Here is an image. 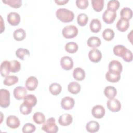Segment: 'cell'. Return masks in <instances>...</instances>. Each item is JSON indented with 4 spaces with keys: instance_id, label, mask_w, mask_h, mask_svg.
I'll return each instance as SVG.
<instances>
[{
    "instance_id": "cell-35",
    "label": "cell",
    "mask_w": 133,
    "mask_h": 133,
    "mask_svg": "<svg viewBox=\"0 0 133 133\" xmlns=\"http://www.w3.org/2000/svg\"><path fill=\"white\" fill-rule=\"evenodd\" d=\"M88 21L87 15L84 13L79 14L77 17V22L78 24L81 26H85Z\"/></svg>"
},
{
    "instance_id": "cell-24",
    "label": "cell",
    "mask_w": 133,
    "mask_h": 133,
    "mask_svg": "<svg viewBox=\"0 0 133 133\" xmlns=\"http://www.w3.org/2000/svg\"><path fill=\"white\" fill-rule=\"evenodd\" d=\"M104 95L109 99L114 98L117 94L116 89L111 86H107L104 90Z\"/></svg>"
},
{
    "instance_id": "cell-18",
    "label": "cell",
    "mask_w": 133,
    "mask_h": 133,
    "mask_svg": "<svg viewBox=\"0 0 133 133\" xmlns=\"http://www.w3.org/2000/svg\"><path fill=\"white\" fill-rule=\"evenodd\" d=\"M117 29L121 32H125L129 27V21L128 20L120 18L116 23Z\"/></svg>"
},
{
    "instance_id": "cell-46",
    "label": "cell",
    "mask_w": 133,
    "mask_h": 133,
    "mask_svg": "<svg viewBox=\"0 0 133 133\" xmlns=\"http://www.w3.org/2000/svg\"><path fill=\"white\" fill-rule=\"evenodd\" d=\"M1 33L3 32L4 30H5V29L3 27V18L2 17V16H1Z\"/></svg>"
},
{
    "instance_id": "cell-13",
    "label": "cell",
    "mask_w": 133,
    "mask_h": 133,
    "mask_svg": "<svg viewBox=\"0 0 133 133\" xmlns=\"http://www.w3.org/2000/svg\"><path fill=\"white\" fill-rule=\"evenodd\" d=\"M26 89L23 86L16 87L14 89L13 92V94L15 98L19 100L24 99L25 96L26 95Z\"/></svg>"
},
{
    "instance_id": "cell-10",
    "label": "cell",
    "mask_w": 133,
    "mask_h": 133,
    "mask_svg": "<svg viewBox=\"0 0 133 133\" xmlns=\"http://www.w3.org/2000/svg\"><path fill=\"white\" fill-rule=\"evenodd\" d=\"M91 113L92 116L98 119L102 118L105 114V111L104 107L101 105H95L91 110Z\"/></svg>"
},
{
    "instance_id": "cell-12",
    "label": "cell",
    "mask_w": 133,
    "mask_h": 133,
    "mask_svg": "<svg viewBox=\"0 0 133 133\" xmlns=\"http://www.w3.org/2000/svg\"><path fill=\"white\" fill-rule=\"evenodd\" d=\"M7 21L12 26L18 25L20 22V16L16 12H11L7 15Z\"/></svg>"
},
{
    "instance_id": "cell-19",
    "label": "cell",
    "mask_w": 133,
    "mask_h": 133,
    "mask_svg": "<svg viewBox=\"0 0 133 133\" xmlns=\"http://www.w3.org/2000/svg\"><path fill=\"white\" fill-rule=\"evenodd\" d=\"M10 72V61H4L1 64V74L3 77L8 76Z\"/></svg>"
},
{
    "instance_id": "cell-36",
    "label": "cell",
    "mask_w": 133,
    "mask_h": 133,
    "mask_svg": "<svg viewBox=\"0 0 133 133\" xmlns=\"http://www.w3.org/2000/svg\"><path fill=\"white\" fill-rule=\"evenodd\" d=\"M34 122L37 124H42L45 121V117L43 113L41 112H35L33 116Z\"/></svg>"
},
{
    "instance_id": "cell-2",
    "label": "cell",
    "mask_w": 133,
    "mask_h": 133,
    "mask_svg": "<svg viewBox=\"0 0 133 133\" xmlns=\"http://www.w3.org/2000/svg\"><path fill=\"white\" fill-rule=\"evenodd\" d=\"M42 129L47 133H56L58 131V127L55 122L54 117H50L44 122Z\"/></svg>"
},
{
    "instance_id": "cell-34",
    "label": "cell",
    "mask_w": 133,
    "mask_h": 133,
    "mask_svg": "<svg viewBox=\"0 0 133 133\" xmlns=\"http://www.w3.org/2000/svg\"><path fill=\"white\" fill-rule=\"evenodd\" d=\"M18 77L15 75H8L4 79L3 83L6 86H12L18 83Z\"/></svg>"
},
{
    "instance_id": "cell-11",
    "label": "cell",
    "mask_w": 133,
    "mask_h": 133,
    "mask_svg": "<svg viewBox=\"0 0 133 133\" xmlns=\"http://www.w3.org/2000/svg\"><path fill=\"white\" fill-rule=\"evenodd\" d=\"M38 84V79L35 76H31L27 78L25 81V87L30 91H33L36 89Z\"/></svg>"
},
{
    "instance_id": "cell-7",
    "label": "cell",
    "mask_w": 133,
    "mask_h": 133,
    "mask_svg": "<svg viewBox=\"0 0 133 133\" xmlns=\"http://www.w3.org/2000/svg\"><path fill=\"white\" fill-rule=\"evenodd\" d=\"M88 58L92 62L98 63L101 60V52L97 48H94L89 51L88 53Z\"/></svg>"
},
{
    "instance_id": "cell-30",
    "label": "cell",
    "mask_w": 133,
    "mask_h": 133,
    "mask_svg": "<svg viewBox=\"0 0 133 133\" xmlns=\"http://www.w3.org/2000/svg\"><path fill=\"white\" fill-rule=\"evenodd\" d=\"M91 4L94 10L97 12H100L102 10L104 7L103 0H92Z\"/></svg>"
},
{
    "instance_id": "cell-22",
    "label": "cell",
    "mask_w": 133,
    "mask_h": 133,
    "mask_svg": "<svg viewBox=\"0 0 133 133\" xmlns=\"http://www.w3.org/2000/svg\"><path fill=\"white\" fill-rule=\"evenodd\" d=\"M100 128L99 124L98 122L91 121L87 123L86 125V130L90 133H94L97 132Z\"/></svg>"
},
{
    "instance_id": "cell-31",
    "label": "cell",
    "mask_w": 133,
    "mask_h": 133,
    "mask_svg": "<svg viewBox=\"0 0 133 133\" xmlns=\"http://www.w3.org/2000/svg\"><path fill=\"white\" fill-rule=\"evenodd\" d=\"M78 49L77 44L75 42H69L65 45V50L70 54H74L76 52Z\"/></svg>"
},
{
    "instance_id": "cell-23",
    "label": "cell",
    "mask_w": 133,
    "mask_h": 133,
    "mask_svg": "<svg viewBox=\"0 0 133 133\" xmlns=\"http://www.w3.org/2000/svg\"><path fill=\"white\" fill-rule=\"evenodd\" d=\"M81 85L76 82H72L70 83L68 86V91L74 95L77 94L81 91Z\"/></svg>"
},
{
    "instance_id": "cell-33",
    "label": "cell",
    "mask_w": 133,
    "mask_h": 133,
    "mask_svg": "<svg viewBox=\"0 0 133 133\" xmlns=\"http://www.w3.org/2000/svg\"><path fill=\"white\" fill-rule=\"evenodd\" d=\"M115 33L114 31L109 28L105 29L102 32V37L103 39L107 41H110L113 39Z\"/></svg>"
},
{
    "instance_id": "cell-16",
    "label": "cell",
    "mask_w": 133,
    "mask_h": 133,
    "mask_svg": "<svg viewBox=\"0 0 133 133\" xmlns=\"http://www.w3.org/2000/svg\"><path fill=\"white\" fill-rule=\"evenodd\" d=\"M72 116L68 113H65L60 115L58 119L59 124L63 126H69L72 123Z\"/></svg>"
},
{
    "instance_id": "cell-1",
    "label": "cell",
    "mask_w": 133,
    "mask_h": 133,
    "mask_svg": "<svg viewBox=\"0 0 133 133\" xmlns=\"http://www.w3.org/2000/svg\"><path fill=\"white\" fill-rule=\"evenodd\" d=\"M57 18L61 22L64 23H68L73 21L74 18V14L73 11L65 9L60 8L56 12Z\"/></svg>"
},
{
    "instance_id": "cell-8",
    "label": "cell",
    "mask_w": 133,
    "mask_h": 133,
    "mask_svg": "<svg viewBox=\"0 0 133 133\" xmlns=\"http://www.w3.org/2000/svg\"><path fill=\"white\" fill-rule=\"evenodd\" d=\"M75 104L74 100L70 97H65L63 98L61 101V106L64 110H69L72 109Z\"/></svg>"
},
{
    "instance_id": "cell-45",
    "label": "cell",
    "mask_w": 133,
    "mask_h": 133,
    "mask_svg": "<svg viewBox=\"0 0 133 133\" xmlns=\"http://www.w3.org/2000/svg\"><path fill=\"white\" fill-rule=\"evenodd\" d=\"M69 2V0H55V2L59 5H65Z\"/></svg>"
},
{
    "instance_id": "cell-29",
    "label": "cell",
    "mask_w": 133,
    "mask_h": 133,
    "mask_svg": "<svg viewBox=\"0 0 133 133\" xmlns=\"http://www.w3.org/2000/svg\"><path fill=\"white\" fill-rule=\"evenodd\" d=\"M120 16L121 18L129 20L132 17V11L128 7H124L121 10Z\"/></svg>"
},
{
    "instance_id": "cell-28",
    "label": "cell",
    "mask_w": 133,
    "mask_h": 133,
    "mask_svg": "<svg viewBox=\"0 0 133 133\" xmlns=\"http://www.w3.org/2000/svg\"><path fill=\"white\" fill-rule=\"evenodd\" d=\"M49 90L52 95L56 96L60 94L61 92L62 87L59 84L54 83L50 84L49 86Z\"/></svg>"
},
{
    "instance_id": "cell-25",
    "label": "cell",
    "mask_w": 133,
    "mask_h": 133,
    "mask_svg": "<svg viewBox=\"0 0 133 133\" xmlns=\"http://www.w3.org/2000/svg\"><path fill=\"white\" fill-rule=\"evenodd\" d=\"M87 44L89 47L96 48L101 45V41L100 39L97 36H91L88 39Z\"/></svg>"
},
{
    "instance_id": "cell-27",
    "label": "cell",
    "mask_w": 133,
    "mask_h": 133,
    "mask_svg": "<svg viewBox=\"0 0 133 133\" xmlns=\"http://www.w3.org/2000/svg\"><path fill=\"white\" fill-rule=\"evenodd\" d=\"M23 102L30 107H33L37 103V98L34 95L29 94L25 96L23 99Z\"/></svg>"
},
{
    "instance_id": "cell-20",
    "label": "cell",
    "mask_w": 133,
    "mask_h": 133,
    "mask_svg": "<svg viewBox=\"0 0 133 133\" xmlns=\"http://www.w3.org/2000/svg\"><path fill=\"white\" fill-rule=\"evenodd\" d=\"M74 78L77 81H82L85 77V72L81 68H76L73 72Z\"/></svg>"
},
{
    "instance_id": "cell-43",
    "label": "cell",
    "mask_w": 133,
    "mask_h": 133,
    "mask_svg": "<svg viewBox=\"0 0 133 133\" xmlns=\"http://www.w3.org/2000/svg\"><path fill=\"white\" fill-rule=\"evenodd\" d=\"M88 0H76V6L81 9H85L88 6Z\"/></svg>"
},
{
    "instance_id": "cell-41",
    "label": "cell",
    "mask_w": 133,
    "mask_h": 133,
    "mask_svg": "<svg viewBox=\"0 0 133 133\" xmlns=\"http://www.w3.org/2000/svg\"><path fill=\"white\" fill-rule=\"evenodd\" d=\"M22 130L23 133H31L35 131L36 127L33 124L28 123L24 125Z\"/></svg>"
},
{
    "instance_id": "cell-6",
    "label": "cell",
    "mask_w": 133,
    "mask_h": 133,
    "mask_svg": "<svg viewBox=\"0 0 133 133\" xmlns=\"http://www.w3.org/2000/svg\"><path fill=\"white\" fill-rule=\"evenodd\" d=\"M116 17V12L112 10L106 9L102 14V19L107 24L112 23Z\"/></svg>"
},
{
    "instance_id": "cell-32",
    "label": "cell",
    "mask_w": 133,
    "mask_h": 133,
    "mask_svg": "<svg viewBox=\"0 0 133 133\" xmlns=\"http://www.w3.org/2000/svg\"><path fill=\"white\" fill-rule=\"evenodd\" d=\"M127 49L124 46L122 45H117L114 47L113 51L115 55L122 57L124 55Z\"/></svg>"
},
{
    "instance_id": "cell-4",
    "label": "cell",
    "mask_w": 133,
    "mask_h": 133,
    "mask_svg": "<svg viewBox=\"0 0 133 133\" xmlns=\"http://www.w3.org/2000/svg\"><path fill=\"white\" fill-rule=\"evenodd\" d=\"M10 92L6 89L0 90V106L4 108L8 107L10 105Z\"/></svg>"
},
{
    "instance_id": "cell-40",
    "label": "cell",
    "mask_w": 133,
    "mask_h": 133,
    "mask_svg": "<svg viewBox=\"0 0 133 133\" xmlns=\"http://www.w3.org/2000/svg\"><path fill=\"white\" fill-rule=\"evenodd\" d=\"M32 107L26 104L24 102L20 106V113L23 115H28L31 113Z\"/></svg>"
},
{
    "instance_id": "cell-15",
    "label": "cell",
    "mask_w": 133,
    "mask_h": 133,
    "mask_svg": "<svg viewBox=\"0 0 133 133\" xmlns=\"http://www.w3.org/2000/svg\"><path fill=\"white\" fill-rule=\"evenodd\" d=\"M105 78L111 83L118 82L121 79V73L109 70L105 74Z\"/></svg>"
},
{
    "instance_id": "cell-9",
    "label": "cell",
    "mask_w": 133,
    "mask_h": 133,
    "mask_svg": "<svg viewBox=\"0 0 133 133\" xmlns=\"http://www.w3.org/2000/svg\"><path fill=\"white\" fill-rule=\"evenodd\" d=\"M60 65L65 70H70L73 67V61L69 56H64L60 60Z\"/></svg>"
},
{
    "instance_id": "cell-44",
    "label": "cell",
    "mask_w": 133,
    "mask_h": 133,
    "mask_svg": "<svg viewBox=\"0 0 133 133\" xmlns=\"http://www.w3.org/2000/svg\"><path fill=\"white\" fill-rule=\"evenodd\" d=\"M122 58L125 61L127 62H130L132 60V53L130 50L127 49Z\"/></svg>"
},
{
    "instance_id": "cell-26",
    "label": "cell",
    "mask_w": 133,
    "mask_h": 133,
    "mask_svg": "<svg viewBox=\"0 0 133 133\" xmlns=\"http://www.w3.org/2000/svg\"><path fill=\"white\" fill-rule=\"evenodd\" d=\"M13 37L17 41H22L26 37L25 31L23 29H18L14 32Z\"/></svg>"
},
{
    "instance_id": "cell-17",
    "label": "cell",
    "mask_w": 133,
    "mask_h": 133,
    "mask_svg": "<svg viewBox=\"0 0 133 133\" xmlns=\"http://www.w3.org/2000/svg\"><path fill=\"white\" fill-rule=\"evenodd\" d=\"M109 70L121 73L123 70V66L121 63L117 60L111 61L109 64Z\"/></svg>"
},
{
    "instance_id": "cell-38",
    "label": "cell",
    "mask_w": 133,
    "mask_h": 133,
    "mask_svg": "<svg viewBox=\"0 0 133 133\" xmlns=\"http://www.w3.org/2000/svg\"><path fill=\"white\" fill-rule=\"evenodd\" d=\"M2 2L14 8H18L22 5L21 0H3Z\"/></svg>"
},
{
    "instance_id": "cell-39",
    "label": "cell",
    "mask_w": 133,
    "mask_h": 133,
    "mask_svg": "<svg viewBox=\"0 0 133 133\" xmlns=\"http://www.w3.org/2000/svg\"><path fill=\"white\" fill-rule=\"evenodd\" d=\"M120 3L117 0L109 1L107 4V9L110 10L116 11L119 7Z\"/></svg>"
},
{
    "instance_id": "cell-21",
    "label": "cell",
    "mask_w": 133,
    "mask_h": 133,
    "mask_svg": "<svg viewBox=\"0 0 133 133\" xmlns=\"http://www.w3.org/2000/svg\"><path fill=\"white\" fill-rule=\"evenodd\" d=\"M89 27L90 31L92 32L95 33L99 32L101 29V23L100 21L97 18L92 19L90 23Z\"/></svg>"
},
{
    "instance_id": "cell-3",
    "label": "cell",
    "mask_w": 133,
    "mask_h": 133,
    "mask_svg": "<svg viewBox=\"0 0 133 133\" xmlns=\"http://www.w3.org/2000/svg\"><path fill=\"white\" fill-rule=\"evenodd\" d=\"M62 33L65 38H73L77 36L78 34V29L75 25H67L63 28L62 31Z\"/></svg>"
},
{
    "instance_id": "cell-5",
    "label": "cell",
    "mask_w": 133,
    "mask_h": 133,
    "mask_svg": "<svg viewBox=\"0 0 133 133\" xmlns=\"http://www.w3.org/2000/svg\"><path fill=\"white\" fill-rule=\"evenodd\" d=\"M107 105L108 108L113 112H117L121 109V103L117 99H110L107 101Z\"/></svg>"
},
{
    "instance_id": "cell-37",
    "label": "cell",
    "mask_w": 133,
    "mask_h": 133,
    "mask_svg": "<svg viewBox=\"0 0 133 133\" xmlns=\"http://www.w3.org/2000/svg\"><path fill=\"white\" fill-rule=\"evenodd\" d=\"M25 55L30 56V52L28 49L19 48L16 51V56L19 59L23 60Z\"/></svg>"
},
{
    "instance_id": "cell-14",
    "label": "cell",
    "mask_w": 133,
    "mask_h": 133,
    "mask_svg": "<svg viewBox=\"0 0 133 133\" xmlns=\"http://www.w3.org/2000/svg\"><path fill=\"white\" fill-rule=\"evenodd\" d=\"M6 124L9 128L16 129L20 126V122L17 116L15 115H10L6 119Z\"/></svg>"
},
{
    "instance_id": "cell-42",
    "label": "cell",
    "mask_w": 133,
    "mask_h": 133,
    "mask_svg": "<svg viewBox=\"0 0 133 133\" xmlns=\"http://www.w3.org/2000/svg\"><path fill=\"white\" fill-rule=\"evenodd\" d=\"M21 69V64L18 61L12 60L10 61V72L16 73L20 71Z\"/></svg>"
}]
</instances>
